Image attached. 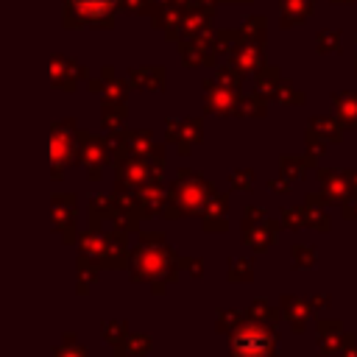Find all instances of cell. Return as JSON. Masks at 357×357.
<instances>
[{
  "instance_id": "14",
  "label": "cell",
  "mask_w": 357,
  "mask_h": 357,
  "mask_svg": "<svg viewBox=\"0 0 357 357\" xmlns=\"http://www.w3.org/2000/svg\"><path fill=\"white\" fill-rule=\"evenodd\" d=\"M120 11H126V14H151L153 0H120Z\"/></svg>"
},
{
  "instance_id": "2",
  "label": "cell",
  "mask_w": 357,
  "mask_h": 357,
  "mask_svg": "<svg viewBox=\"0 0 357 357\" xmlns=\"http://www.w3.org/2000/svg\"><path fill=\"white\" fill-rule=\"evenodd\" d=\"M209 20H212V8L198 6V3H187L184 20L178 25V36H198V33H204Z\"/></svg>"
},
{
  "instance_id": "5",
  "label": "cell",
  "mask_w": 357,
  "mask_h": 357,
  "mask_svg": "<svg viewBox=\"0 0 357 357\" xmlns=\"http://www.w3.org/2000/svg\"><path fill=\"white\" fill-rule=\"evenodd\" d=\"M81 75H84V70L75 61H70L67 56H53V61H50V78H53L56 86L73 89L75 86V78H81Z\"/></svg>"
},
{
  "instance_id": "8",
  "label": "cell",
  "mask_w": 357,
  "mask_h": 357,
  "mask_svg": "<svg viewBox=\"0 0 357 357\" xmlns=\"http://www.w3.org/2000/svg\"><path fill=\"white\" fill-rule=\"evenodd\" d=\"M131 81L142 89H162L165 86V70L162 67H139V70H131Z\"/></svg>"
},
{
  "instance_id": "6",
  "label": "cell",
  "mask_w": 357,
  "mask_h": 357,
  "mask_svg": "<svg viewBox=\"0 0 357 357\" xmlns=\"http://www.w3.org/2000/svg\"><path fill=\"white\" fill-rule=\"evenodd\" d=\"M279 8H282L279 25L282 28H290V25L304 22L315 11V0H279Z\"/></svg>"
},
{
  "instance_id": "15",
  "label": "cell",
  "mask_w": 357,
  "mask_h": 357,
  "mask_svg": "<svg viewBox=\"0 0 357 357\" xmlns=\"http://www.w3.org/2000/svg\"><path fill=\"white\" fill-rule=\"evenodd\" d=\"M312 128H315V131H324L326 137H335V139H337V126H335V120L318 117V120H312Z\"/></svg>"
},
{
  "instance_id": "16",
  "label": "cell",
  "mask_w": 357,
  "mask_h": 357,
  "mask_svg": "<svg viewBox=\"0 0 357 357\" xmlns=\"http://www.w3.org/2000/svg\"><path fill=\"white\" fill-rule=\"evenodd\" d=\"M276 95H279V100H282V103H301V100H304V95H301V92H296V89H290V86H279V89H276Z\"/></svg>"
},
{
  "instance_id": "11",
  "label": "cell",
  "mask_w": 357,
  "mask_h": 357,
  "mask_svg": "<svg viewBox=\"0 0 357 357\" xmlns=\"http://www.w3.org/2000/svg\"><path fill=\"white\" fill-rule=\"evenodd\" d=\"M257 86H259V92H271V95H276V89L282 86V81H279V67H259L257 70Z\"/></svg>"
},
{
  "instance_id": "17",
  "label": "cell",
  "mask_w": 357,
  "mask_h": 357,
  "mask_svg": "<svg viewBox=\"0 0 357 357\" xmlns=\"http://www.w3.org/2000/svg\"><path fill=\"white\" fill-rule=\"evenodd\" d=\"M243 112H248V114H262V112H265V103L259 100V95H248V98L243 100Z\"/></svg>"
},
{
  "instance_id": "3",
  "label": "cell",
  "mask_w": 357,
  "mask_h": 357,
  "mask_svg": "<svg viewBox=\"0 0 357 357\" xmlns=\"http://www.w3.org/2000/svg\"><path fill=\"white\" fill-rule=\"evenodd\" d=\"M231 56V64L240 70V73H254L262 67V45L257 42H237V47L229 53Z\"/></svg>"
},
{
  "instance_id": "1",
  "label": "cell",
  "mask_w": 357,
  "mask_h": 357,
  "mask_svg": "<svg viewBox=\"0 0 357 357\" xmlns=\"http://www.w3.org/2000/svg\"><path fill=\"white\" fill-rule=\"evenodd\" d=\"M117 8H120V0H64V25L67 28H81V25L109 28L114 22Z\"/></svg>"
},
{
  "instance_id": "4",
  "label": "cell",
  "mask_w": 357,
  "mask_h": 357,
  "mask_svg": "<svg viewBox=\"0 0 357 357\" xmlns=\"http://www.w3.org/2000/svg\"><path fill=\"white\" fill-rule=\"evenodd\" d=\"M268 346H271V337H265V332L259 329H243L234 337V351L243 357H265Z\"/></svg>"
},
{
  "instance_id": "18",
  "label": "cell",
  "mask_w": 357,
  "mask_h": 357,
  "mask_svg": "<svg viewBox=\"0 0 357 357\" xmlns=\"http://www.w3.org/2000/svg\"><path fill=\"white\" fill-rule=\"evenodd\" d=\"M223 3H251V0H223Z\"/></svg>"
},
{
  "instance_id": "13",
  "label": "cell",
  "mask_w": 357,
  "mask_h": 357,
  "mask_svg": "<svg viewBox=\"0 0 357 357\" xmlns=\"http://www.w3.org/2000/svg\"><path fill=\"white\" fill-rule=\"evenodd\" d=\"M215 84L218 86H223V89H237L240 86V70L234 67V70H229V67H220L218 73H215Z\"/></svg>"
},
{
  "instance_id": "20",
  "label": "cell",
  "mask_w": 357,
  "mask_h": 357,
  "mask_svg": "<svg viewBox=\"0 0 357 357\" xmlns=\"http://www.w3.org/2000/svg\"><path fill=\"white\" fill-rule=\"evenodd\" d=\"M354 39H357V33H354Z\"/></svg>"
},
{
  "instance_id": "19",
  "label": "cell",
  "mask_w": 357,
  "mask_h": 357,
  "mask_svg": "<svg viewBox=\"0 0 357 357\" xmlns=\"http://www.w3.org/2000/svg\"><path fill=\"white\" fill-rule=\"evenodd\" d=\"M332 3H354V0H332Z\"/></svg>"
},
{
  "instance_id": "10",
  "label": "cell",
  "mask_w": 357,
  "mask_h": 357,
  "mask_svg": "<svg viewBox=\"0 0 357 357\" xmlns=\"http://www.w3.org/2000/svg\"><path fill=\"white\" fill-rule=\"evenodd\" d=\"M335 109H337V117L346 126H357V98L354 95H337L335 98Z\"/></svg>"
},
{
  "instance_id": "7",
  "label": "cell",
  "mask_w": 357,
  "mask_h": 357,
  "mask_svg": "<svg viewBox=\"0 0 357 357\" xmlns=\"http://www.w3.org/2000/svg\"><path fill=\"white\" fill-rule=\"evenodd\" d=\"M206 109L209 112H218V114H234L237 112V100H234V92L231 89H223L215 84H206Z\"/></svg>"
},
{
  "instance_id": "9",
  "label": "cell",
  "mask_w": 357,
  "mask_h": 357,
  "mask_svg": "<svg viewBox=\"0 0 357 357\" xmlns=\"http://www.w3.org/2000/svg\"><path fill=\"white\" fill-rule=\"evenodd\" d=\"M240 39L243 42H257V45H262L265 42V20L262 17H248L245 22H243V28H240Z\"/></svg>"
},
{
  "instance_id": "12",
  "label": "cell",
  "mask_w": 357,
  "mask_h": 357,
  "mask_svg": "<svg viewBox=\"0 0 357 357\" xmlns=\"http://www.w3.org/2000/svg\"><path fill=\"white\" fill-rule=\"evenodd\" d=\"M315 47H318V53H337V50H340V33L332 31V28L321 31V33L315 36Z\"/></svg>"
}]
</instances>
